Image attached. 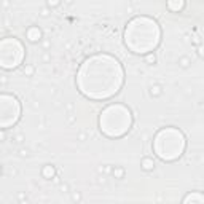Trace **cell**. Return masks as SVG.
<instances>
[{"label": "cell", "mask_w": 204, "mask_h": 204, "mask_svg": "<svg viewBox=\"0 0 204 204\" xmlns=\"http://www.w3.org/2000/svg\"><path fill=\"white\" fill-rule=\"evenodd\" d=\"M124 70L110 54H94L85 59L77 73V86L83 96L94 101L110 99L120 93Z\"/></svg>", "instance_id": "1"}, {"label": "cell", "mask_w": 204, "mask_h": 204, "mask_svg": "<svg viewBox=\"0 0 204 204\" xmlns=\"http://www.w3.org/2000/svg\"><path fill=\"white\" fill-rule=\"evenodd\" d=\"M124 45L134 54H150L161 42V29L150 16H136L126 24Z\"/></svg>", "instance_id": "2"}, {"label": "cell", "mask_w": 204, "mask_h": 204, "mask_svg": "<svg viewBox=\"0 0 204 204\" xmlns=\"http://www.w3.org/2000/svg\"><path fill=\"white\" fill-rule=\"evenodd\" d=\"M132 126V113L123 104H110L101 112L99 128L107 137H123Z\"/></svg>", "instance_id": "3"}, {"label": "cell", "mask_w": 204, "mask_h": 204, "mask_svg": "<svg viewBox=\"0 0 204 204\" xmlns=\"http://www.w3.org/2000/svg\"><path fill=\"white\" fill-rule=\"evenodd\" d=\"M187 140L183 132L177 128H163L153 139L155 155L163 161H175L185 152Z\"/></svg>", "instance_id": "4"}, {"label": "cell", "mask_w": 204, "mask_h": 204, "mask_svg": "<svg viewBox=\"0 0 204 204\" xmlns=\"http://www.w3.org/2000/svg\"><path fill=\"white\" fill-rule=\"evenodd\" d=\"M0 124L2 129H8L10 126L18 123L19 116H21V104L13 94L3 93L0 96Z\"/></svg>", "instance_id": "5"}, {"label": "cell", "mask_w": 204, "mask_h": 204, "mask_svg": "<svg viewBox=\"0 0 204 204\" xmlns=\"http://www.w3.org/2000/svg\"><path fill=\"white\" fill-rule=\"evenodd\" d=\"M11 54H13L14 61H16V64L19 65L24 59V46H22V43L18 40L16 37H5L2 42H0V61H2V67L6 69V65H8V62L11 59Z\"/></svg>", "instance_id": "6"}, {"label": "cell", "mask_w": 204, "mask_h": 204, "mask_svg": "<svg viewBox=\"0 0 204 204\" xmlns=\"http://www.w3.org/2000/svg\"><path fill=\"white\" fill-rule=\"evenodd\" d=\"M183 204H204V195L193 191V193H188L183 199Z\"/></svg>", "instance_id": "7"}, {"label": "cell", "mask_w": 204, "mask_h": 204, "mask_svg": "<svg viewBox=\"0 0 204 204\" xmlns=\"http://www.w3.org/2000/svg\"><path fill=\"white\" fill-rule=\"evenodd\" d=\"M26 35H27V38H29V42H32V43H37V42L42 40V30L35 26L29 27V29L26 30Z\"/></svg>", "instance_id": "8"}, {"label": "cell", "mask_w": 204, "mask_h": 204, "mask_svg": "<svg viewBox=\"0 0 204 204\" xmlns=\"http://www.w3.org/2000/svg\"><path fill=\"white\" fill-rule=\"evenodd\" d=\"M42 175L45 179H53L54 175H56V167L53 166V164H45V166H43V169H42Z\"/></svg>", "instance_id": "9"}, {"label": "cell", "mask_w": 204, "mask_h": 204, "mask_svg": "<svg viewBox=\"0 0 204 204\" xmlns=\"http://www.w3.org/2000/svg\"><path fill=\"white\" fill-rule=\"evenodd\" d=\"M140 166H142L144 171H153V167H155V161H153V158H148V156H145L142 159V163H140Z\"/></svg>", "instance_id": "10"}, {"label": "cell", "mask_w": 204, "mask_h": 204, "mask_svg": "<svg viewBox=\"0 0 204 204\" xmlns=\"http://www.w3.org/2000/svg\"><path fill=\"white\" fill-rule=\"evenodd\" d=\"M167 8L172 10L174 13H179L180 10H183L185 8V2H179V3H174V2H169L167 3Z\"/></svg>", "instance_id": "11"}, {"label": "cell", "mask_w": 204, "mask_h": 204, "mask_svg": "<svg viewBox=\"0 0 204 204\" xmlns=\"http://www.w3.org/2000/svg\"><path fill=\"white\" fill-rule=\"evenodd\" d=\"M179 64H180V67H183V69H187L188 65L191 64V61H190V57H187V56H183V57H180L179 59Z\"/></svg>", "instance_id": "12"}, {"label": "cell", "mask_w": 204, "mask_h": 204, "mask_svg": "<svg viewBox=\"0 0 204 204\" xmlns=\"http://www.w3.org/2000/svg\"><path fill=\"white\" fill-rule=\"evenodd\" d=\"M113 175H115L116 179H123L124 169H123V167H115V169H113Z\"/></svg>", "instance_id": "13"}, {"label": "cell", "mask_w": 204, "mask_h": 204, "mask_svg": "<svg viewBox=\"0 0 204 204\" xmlns=\"http://www.w3.org/2000/svg\"><path fill=\"white\" fill-rule=\"evenodd\" d=\"M145 62H147V64H150V65H153L156 62V56L153 53H150V54H147V56H145Z\"/></svg>", "instance_id": "14"}, {"label": "cell", "mask_w": 204, "mask_h": 204, "mask_svg": "<svg viewBox=\"0 0 204 204\" xmlns=\"http://www.w3.org/2000/svg\"><path fill=\"white\" fill-rule=\"evenodd\" d=\"M150 94H152V96H159V94H161V86H158V85L152 86Z\"/></svg>", "instance_id": "15"}, {"label": "cell", "mask_w": 204, "mask_h": 204, "mask_svg": "<svg viewBox=\"0 0 204 204\" xmlns=\"http://www.w3.org/2000/svg\"><path fill=\"white\" fill-rule=\"evenodd\" d=\"M72 201L73 203H80L81 201V193L80 191H73L72 193Z\"/></svg>", "instance_id": "16"}, {"label": "cell", "mask_w": 204, "mask_h": 204, "mask_svg": "<svg viewBox=\"0 0 204 204\" xmlns=\"http://www.w3.org/2000/svg\"><path fill=\"white\" fill-rule=\"evenodd\" d=\"M24 73H26V75H32V73H34V67H32V65H26V69H24Z\"/></svg>", "instance_id": "17"}, {"label": "cell", "mask_w": 204, "mask_h": 204, "mask_svg": "<svg viewBox=\"0 0 204 204\" xmlns=\"http://www.w3.org/2000/svg\"><path fill=\"white\" fill-rule=\"evenodd\" d=\"M14 142H16V144H21L22 142V140H24V137H22V134H19V136H16V137H14Z\"/></svg>", "instance_id": "18"}, {"label": "cell", "mask_w": 204, "mask_h": 204, "mask_svg": "<svg viewBox=\"0 0 204 204\" xmlns=\"http://www.w3.org/2000/svg\"><path fill=\"white\" fill-rule=\"evenodd\" d=\"M198 54L201 57H204V45H201V46H198Z\"/></svg>", "instance_id": "19"}, {"label": "cell", "mask_w": 204, "mask_h": 204, "mask_svg": "<svg viewBox=\"0 0 204 204\" xmlns=\"http://www.w3.org/2000/svg\"><path fill=\"white\" fill-rule=\"evenodd\" d=\"M19 155H21V156H27V155H29V150H27V148H26V150H24V148H21V150H19Z\"/></svg>", "instance_id": "20"}, {"label": "cell", "mask_w": 204, "mask_h": 204, "mask_svg": "<svg viewBox=\"0 0 204 204\" xmlns=\"http://www.w3.org/2000/svg\"><path fill=\"white\" fill-rule=\"evenodd\" d=\"M46 5H48V6H57V5H59V2H48Z\"/></svg>", "instance_id": "21"}, {"label": "cell", "mask_w": 204, "mask_h": 204, "mask_svg": "<svg viewBox=\"0 0 204 204\" xmlns=\"http://www.w3.org/2000/svg\"><path fill=\"white\" fill-rule=\"evenodd\" d=\"M61 190L62 191H67L69 190V185H65V183H64V185H61Z\"/></svg>", "instance_id": "22"}, {"label": "cell", "mask_w": 204, "mask_h": 204, "mask_svg": "<svg viewBox=\"0 0 204 204\" xmlns=\"http://www.w3.org/2000/svg\"><path fill=\"white\" fill-rule=\"evenodd\" d=\"M46 14H48V11H46L45 8H43V10H42V16H46Z\"/></svg>", "instance_id": "23"}, {"label": "cell", "mask_w": 204, "mask_h": 204, "mask_svg": "<svg viewBox=\"0 0 204 204\" xmlns=\"http://www.w3.org/2000/svg\"><path fill=\"white\" fill-rule=\"evenodd\" d=\"M21 204H27V201H22V203H21Z\"/></svg>", "instance_id": "24"}]
</instances>
